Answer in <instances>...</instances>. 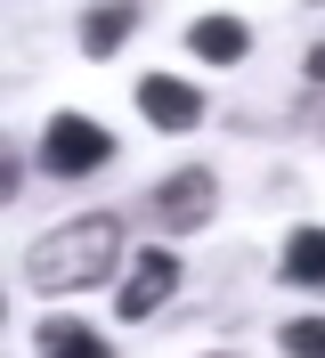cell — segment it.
Instances as JSON below:
<instances>
[{"instance_id":"8","label":"cell","mask_w":325,"mask_h":358,"mask_svg":"<svg viewBox=\"0 0 325 358\" xmlns=\"http://www.w3.org/2000/svg\"><path fill=\"white\" fill-rule=\"evenodd\" d=\"M130 24H138V8H89L82 17V49L89 57H114V49L130 41Z\"/></svg>"},{"instance_id":"1","label":"cell","mask_w":325,"mask_h":358,"mask_svg":"<svg viewBox=\"0 0 325 358\" xmlns=\"http://www.w3.org/2000/svg\"><path fill=\"white\" fill-rule=\"evenodd\" d=\"M114 252H122V220H106V212L65 220V228H49L41 245L24 252V285L33 293H82V285H98L114 268Z\"/></svg>"},{"instance_id":"7","label":"cell","mask_w":325,"mask_h":358,"mask_svg":"<svg viewBox=\"0 0 325 358\" xmlns=\"http://www.w3.org/2000/svg\"><path fill=\"white\" fill-rule=\"evenodd\" d=\"M284 277L293 285H325V228H293L284 236Z\"/></svg>"},{"instance_id":"10","label":"cell","mask_w":325,"mask_h":358,"mask_svg":"<svg viewBox=\"0 0 325 358\" xmlns=\"http://www.w3.org/2000/svg\"><path fill=\"white\" fill-rule=\"evenodd\" d=\"M284 358H325V317H293L284 326Z\"/></svg>"},{"instance_id":"4","label":"cell","mask_w":325,"mask_h":358,"mask_svg":"<svg viewBox=\"0 0 325 358\" xmlns=\"http://www.w3.org/2000/svg\"><path fill=\"white\" fill-rule=\"evenodd\" d=\"M138 114H147L154 131H195V122H203V98H195L187 82H171V73H147V82H138Z\"/></svg>"},{"instance_id":"5","label":"cell","mask_w":325,"mask_h":358,"mask_svg":"<svg viewBox=\"0 0 325 358\" xmlns=\"http://www.w3.org/2000/svg\"><path fill=\"white\" fill-rule=\"evenodd\" d=\"M154 212H163L171 228H203L212 220V171H171L163 196H154Z\"/></svg>"},{"instance_id":"3","label":"cell","mask_w":325,"mask_h":358,"mask_svg":"<svg viewBox=\"0 0 325 358\" xmlns=\"http://www.w3.org/2000/svg\"><path fill=\"white\" fill-rule=\"evenodd\" d=\"M171 293H179V252H138V261H130V277H122V293H114V310L138 326V317H154Z\"/></svg>"},{"instance_id":"2","label":"cell","mask_w":325,"mask_h":358,"mask_svg":"<svg viewBox=\"0 0 325 358\" xmlns=\"http://www.w3.org/2000/svg\"><path fill=\"white\" fill-rule=\"evenodd\" d=\"M106 155H114V138L98 131L89 114H57V122H49V138H41V163H49L57 179H73V171H98Z\"/></svg>"},{"instance_id":"11","label":"cell","mask_w":325,"mask_h":358,"mask_svg":"<svg viewBox=\"0 0 325 358\" xmlns=\"http://www.w3.org/2000/svg\"><path fill=\"white\" fill-rule=\"evenodd\" d=\"M309 73H317V82H325V49H317V57H309Z\"/></svg>"},{"instance_id":"9","label":"cell","mask_w":325,"mask_h":358,"mask_svg":"<svg viewBox=\"0 0 325 358\" xmlns=\"http://www.w3.org/2000/svg\"><path fill=\"white\" fill-rule=\"evenodd\" d=\"M41 358H106V342L82 326H41Z\"/></svg>"},{"instance_id":"6","label":"cell","mask_w":325,"mask_h":358,"mask_svg":"<svg viewBox=\"0 0 325 358\" xmlns=\"http://www.w3.org/2000/svg\"><path fill=\"white\" fill-rule=\"evenodd\" d=\"M195 57H212V66H236L244 57V17H195Z\"/></svg>"}]
</instances>
